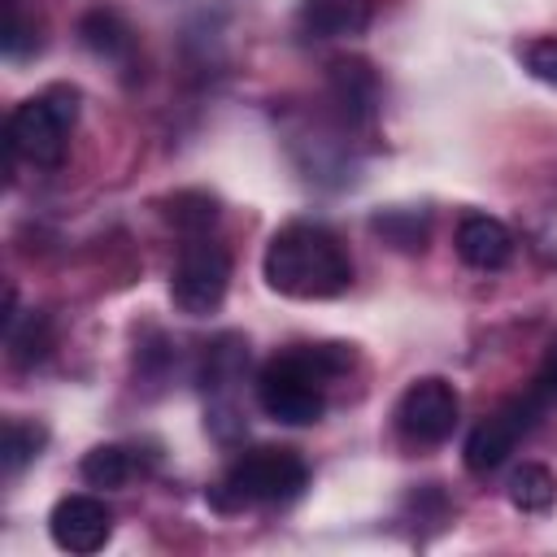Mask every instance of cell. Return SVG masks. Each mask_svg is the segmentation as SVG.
<instances>
[{
    "mask_svg": "<svg viewBox=\"0 0 557 557\" xmlns=\"http://www.w3.org/2000/svg\"><path fill=\"white\" fill-rule=\"evenodd\" d=\"M261 274L287 300H331L352 283V261L322 222H287L270 235Z\"/></svg>",
    "mask_w": 557,
    "mask_h": 557,
    "instance_id": "6da1fadb",
    "label": "cell"
},
{
    "mask_svg": "<svg viewBox=\"0 0 557 557\" xmlns=\"http://www.w3.org/2000/svg\"><path fill=\"white\" fill-rule=\"evenodd\" d=\"M344 366H352V348L348 344H309V348L274 357L257 374V405H261V413L283 422V426L318 422L322 409H326L322 383L331 374H339Z\"/></svg>",
    "mask_w": 557,
    "mask_h": 557,
    "instance_id": "7a4b0ae2",
    "label": "cell"
},
{
    "mask_svg": "<svg viewBox=\"0 0 557 557\" xmlns=\"http://www.w3.org/2000/svg\"><path fill=\"white\" fill-rule=\"evenodd\" d=\"M305 483H309V466L296 448L261 444L231 461L222 483L209 487V505L222 513H235L244 505H287L305 492Z\"/></svg>",
    "mask_w": 557,
    "mask_h": 557,
    "instance_id": "3957f363",
    "label": "cell"
},
{
    "mask_svg": "<svg viewBox=\"0 0 557 557\" xmlns=\"http://www.w3.org/2000/svg\"><path fill=\"white\" fill-rule=\"evenodd\" d=\"M78 87L70 83H52L39 96L13 104L9 122H4V144L13 161H30V165H61L65 148H70V131L78 122Z\"/></svg>",
    "mask_w": 557,
    "mask_h": 557,
    "instance_id": "277c9868",
    "label": "cell"
},
{
    "mask_svg": "<svg viewBox=\"0 0 557 557\" xmlns=\"http://www.w3.org/2000/svg\"><path fill=\"white\" fill-rule=\"evenodd\" d=\"M226 287H231V252L205 235H191L178 248V261L170 274L174 309L187 318H205L226 300Z\"/></svg>",
    "mask_w": 557,
    "mask_h": 557,
    "instance_id": "5b68a950",
    "label": "cell"
},
{
    "mask_svg": "<svg viewBox=\"0 0 557 557\" xmlns=\"http://www.w3.org/2000/svg\"><path fill=\"white\" fill-rule=\"evenodd\" d=\"M544 413H548L544 400L527 387L518 400H509L505 409H496V413H487L483 422H474L470 435H466V448H461L466 470H470V474H492V470H500V466L509 461L513 444H518Z\"/></svg>",
    "mask_w": 557,
    "mask_h": 557,
    "instance_id": "8992f818",
    "label": "cell"
},
{
    "mask_svg": "<svg viewBox=\"0 0 557 557\" xmlns=\"http://www.w3.org/2000/svg\"><path fill=\"white\" fill-rule=\"evenodd\" d=\"M457 422H461V396L448 379H435V374L413 379L396 400V431L409 444H422V448L444 444L457 431Z\"/></svg>",
    "mask_w": 557,
    "mask_h": 557,
    "instance_id": "52a82bcc",
    "label": "cell"
},
{
    "mask_svg": "<svg viewBox=\"0 0 557 557\" xmlns=\"http://www.w3.org/2000/svg\"><path fill=\"white\" fill-rule=\"evenodd\" d=\"M48 535L57 548L65 553H96L109 544L113 535V513L100 496H87V492H74V496H61L48 513Z\"/></svg>",
    "mask_w": 557,
    "mask_h": 557,
    "instance_id": "ba28073f",
    "label": "cell"
},
{
    "mask_svg": "<svg viewBox=\"0 0 557 557\" xmlns=\"http://www.w3.org/2000/svg\"><path fill=\"white\" fill-rule=\"evenodd\" d=\"M331 100L352 126H370L379 113V78L361 57H335L331 61Z\"/></svg>",
    "mask_w": 557,
    "mask_h": 557,
    "instance_id": "9c48e42d",
    "label": "cell"
},
{
    "mask_svg": "<svg viewBox=\"0 0 557 557\" xmlns=\"http://www.w3.org/2000/svg\"><path fill=\"white\" fill-rule=\"evenodd\" d=\"M457 257L474 270H500L513 257V235L505 222H496L487 213H470L457 226Z\"/></svg>",
    "mask_w": 557,
    "mask_h": 557,
    "instance_id": "30bf717a",
    "label": "cell"
},
{
    "mask_svg": "<svg viewBox=\"0 0 557 557\" xmlns=\"http://www.w3.org/2000/svg\"><path fill=\"white\" fill-rule=\"evenodd\" d=\"M370 22L366 0H305L296 13L300 35L309 39H339V35H357Z\"/></svg>",
    "mask_w": 557,
    "mask_h": 557,
    "instance_id": "8fae6325",
    "label": "cell"
},
{
    "mask_svg": "<svg viewBox=\"0 0 557 557\" xmlns=\"http://www.w3.org/2000/svg\"><path fill=\"white\" fill-rule=\"evenodd\" d=\"M78 39H83V48H91L96 57H109V61L126 57L131 44H135L131 26H126L113 9H91V13H83V17H78Z\"/></svg>",
    "mask_w": 557,
    "mask_h": 557,
    "instance_id": "7c38bea8",
    "label": "cell"
},
{
    "mask_svg": "<svg viewBox=\"0 0 557 557\" xmlns=\"http://www.w3.org/2000/svg\"><path fill=\"white\" fill-rule=\"evenodd\" d=\"M509 505L522 509V513H548L553 500H557V479L548 466L540 461H522L513 474H509Z\"/></svg>",
    "mask_w": 557,
    "mask_h": 557,
    "instance_id": "4fadbf2b",
    "label": "cell"
},
{
    "mask_svg": "<svg viewBox=\"0 0 557 557\" xmlns=\"http://www.w3.org/2000/svg\"><path fill=\"white\" fill-rule=\"evenodd\" d=\"M370 226H374V235H383V244H392L400 252H422L426 231H431L422 209H383L370 218Z\"/></svg>",
    "mask_w": 557,
    "mask_h": 557,
    "instance_id": "5bb4252c",
    "label": "cell"
},
{
    "mask_svg": "<svg viewBox=\"0 0 557 557\" xmlns=\"http://www.w3.org/2000/svg\"><path fill=\"white\" fill-rule=\"evenodd\" d=\"M78 474L87 487H122L131 474H135V461H131V448L122 444H96L91 453H83L78 461Z\"/></svg>",
    "mask_w": 557,
    "mask_h": 557,
    "instance_id": "9a60e30c",
    "label": "cell"
},
{
    "mask_svg": "<svg viewBox=\"0 0 557 557\" xmlns=\"http://www.w3.org/2000/svg\"><path fill=\"white\" fill-rule=\"evenodd\" d=\"M4 344H9V357L17 366H30V361H44L48 357V322L39 313H13L4 322Z\"/></svg>",
    "mask_w": 557,
    "mask_h": 557,
    "instance_id": "2e32d148",
    "label": "cell"
},
{
    "mask_svg": "<svg viewBox=\"0 0 557 557\" xmlns=\"http://www.w3.org/2000/svg\"><path fill=\"white\" fill-rule=\"evenodd\" d=\"M39 448H44V426L39 422H22V418L4 422V435H0V466H4V474H17L30 457H39Z\"/></svg>",
    "mask_w": 557,
    "mask_h": 557,
    "instance_id": "e0dca14e",
    "label": "cell"
},
{
    "mask_svg": "<svg viewBox=\"0 0 557 557\" xmlns=\"http://www.w3.org/2000/svg\"><path fill=\"white\" fill-rule=\"evenodd\" d=\"M248 361V344L239 335H222L205 352V387H226Z\"/></svg>",
    "mask_w": 557,
    "mask_h": 557,
    "instance_id": "ac0fdd59",
    "label": "cell"
},
{
    "mask_svg": "<svg viewBox=\"0 0 557 557\" xmlns=\"http://www.w3.org/2000/svg\"><path fill=\"white\" fill-rule=\"evenodd\" d=\"M213 218H218V205L205 191H178L170 200V222L178 231H187V235H200L205 226H213Z\"/></svg>",
    "mask_w": 557,
    "mask_h": 557,
    "instance_id": "d6986e66",
    "label": "cell"
},
{
    "mask_svg": "<svg viewBox=\"0 0 557 557\" xmlns=\"http://www.w3.org/2000/svg\"><path fill=\"white\" fill-rule=\"evenodd\" d=\"M522 61L527 70L540 78V83H553L557 87V39H535L522 48Z\"/></svg>",
    "mask_w": 557,
    "mask_h": 557,
    "instance_id": "ffe728a7",
    "label": "cell"
},
{
    "mask_svg": "<svg viewBox=\"0 0 557 557\" xmlns=\"http://www.w3.org/2000/svg\"><path fill=\"white\" fill-rule=\"evenodd\" d=\"M531 392L544 400V409H553V405H557V335L548 339V352H544V361H540V370H535Z\"/></svg>",
    "mask_w": 557,
    "mask_h": 557,
    "instance_id": "44dd1931",
    "label": "cell"
},
{
    "mask_svg": "<svg viewBox=\"0 0 557 557\" xmlns=\"http://www.w3.org/2000/svg\"><path fill=\"white\" fill-rule=\"evenodd\" d=\"M4 57H22L26 48V22H22V4L17 0H4V39H0Z\"/></svg>",
    "mask_w": 557,
    "mask_h": 557,
    "instance_id": "7402d4cb",
    "label": "cell"
}]
</instances>
